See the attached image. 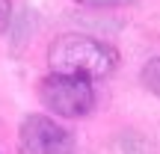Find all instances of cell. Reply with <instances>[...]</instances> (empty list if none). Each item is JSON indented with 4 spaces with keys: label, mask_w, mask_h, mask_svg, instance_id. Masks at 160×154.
Segmentation results:
<instances>
[{
    "label": "cell",
    "mask_w": 160,
    "mask_h": 154,
    "mask_svg": "<svg viewBox=\"0 0 160 154\" xmlns=\"http://www.w3.org/2000/svg\"><path fill=\"white\" fill-rule=\"evenodd\" d=\"M48 62L57 74H77L86 80H98L116 71L119 65V51L107 42L86 33H65L53 39L48 47Z\"/></svg>",
    "instance_id": "obj_1"
},
{
    "label": "cell",
    "mask_w": 160,
    "mask_h": 154,
    "mask_svg": "<svg viewBox=\"0 0 160 154\" xmlns=\"http://www.w3.org/2000/svg\"><path fill=\"white\" fill-rule=\"evenodd\" d=\"M39 101L62 119H80L95 107V86L92 80L77 74H57L51 71L39 80Z\"/></svg>",
    "instance_id": "obj_2"
},
{
    "label": "cell",
    "mask_w": 160,
    "mask_h": 154,
    "mask_svg": "<svg viewBox=\"0 0 160 154\" xmlns=\"http://www.w3.org/2000/svg\"><path fill=\"white\" fill-rule=\"evenodd\" d=\"M18 148H21V154H71L74 133L62 127L59 122H53L51 116L33 113L21 122Z\"/></svg>",
    "instance_id": "obj_3"
},
{
    "label": "cell",
    "mask_w": 160,
    "mask_h": 154,
    "mask_svg": "<svg viewBox=\"0 0 160 154\" xmlns=\"http://www.w3.org/2000/svg\"><path fill=\"white\" fill-rule=\"evenodd\" d=\"M139 77H142L145 89H151L154 95L160 98V57H151L148 62L142 65V71H139Z\"/></svg>",
    "instance_id": "obj_4"
},
{
    "label": "cell",
    "mask_w": 160,
    "mask_h": 154,
    "mask_svg": "<svg viewBox=\"0 0 160 154\" xmlns=\"http://www.w3.org/2000/svg\"><path fill=\"white\" fill-rule=\"evenodd\" d=\"M9 18H12V3L9 0H0V33L9 27Z\"/></svg>",
    "instance_id": "obj_5"
},
{
    "label": "cell",
    "mask_w": 160,
    "mask_h": 154,
    "mask_svg": "<svg viewBox=\"0 0 160 154\" xmlns=\"http://www.w3.org/2000/svg\"><path fill=\"white\" fill-rule=\"evenodd\" d=\"M80 6H125V3H133V0H74Z\"/></svg>",
    "instance_id": "obj_6"
}]
</instances>
